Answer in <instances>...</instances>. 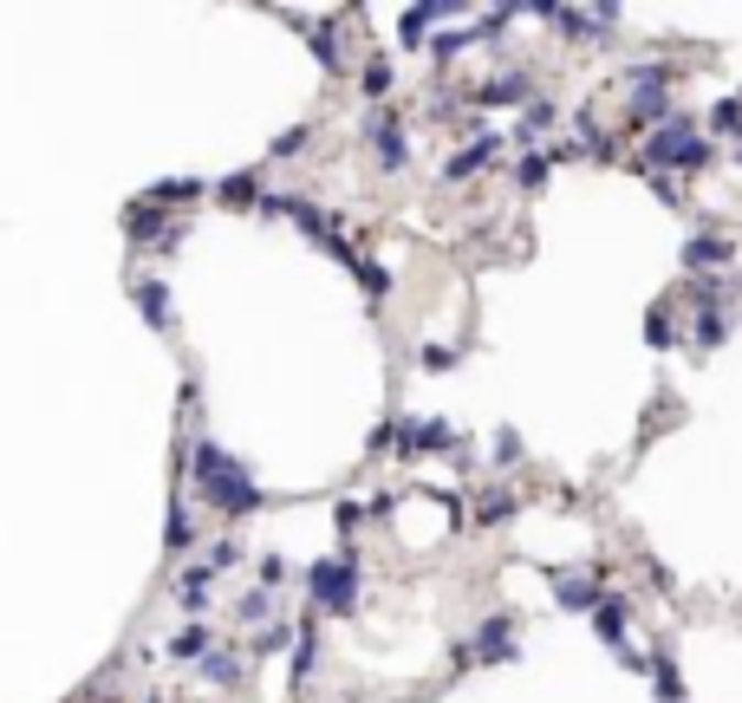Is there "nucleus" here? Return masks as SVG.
Wrapping results in <instances>:
<instances>
[{"label": "nucleus", "mask_w": 742, "mask_h": 703, "mask_svg": "<svg viewBox=\"0 0 742 703\" xmlns=\"http://www.w3.org/2000/svg\"><path fill=\"white\" fill-rule=\"evenodd\" d=\"M306 46H313V60L326 72H346V53H339V33H332V20H319L313 33H306Z\"/></svg>", "instance_id": "obj_21"}, {"label": "nucleus", "mask_w": 742, "mask_h": 703, "mask_svg": "<svg viewBox=\"0 0 742 703\" xmlns=\"http://www.w3.org/2000/svg\"><path fill=\"white\" fill-rule=\"evenodd\" d=\"M216 196H222V209H261V196H268V190H261V170H234V176H222Z\"/></svg>", "instance_id": "obj_12"}, {"label": "nucleus", "mask_w": 742, "mask_h": 703, "mask_svg": "<svg viewBox=\"0 0 742 703\" xmlns=\"http://www.w3.org/2000/svg\"><path fill=\"white\" fill-rule=\"evenodd\" d=\"M359 580H365V566L352 554H326V561L306 566V599L346 619V613H359Z\"/></svg>", "instance_id": "obj_3"}, {"label": "nucleus", "mask_w": 742, "mask_h": 703, "mask_svg": "<svg viewBox=\"0 0 742 703\" xmlns=\"http://www.w3.org/2000/svg\"><path fill=\"white\" fill-rule=\"evenodd\" d=\"M359 521H365V508L359 501H339V534H359Z\"/></svg>", "instance_id": "obj_41"}, {"label": "nucleus", "mask_w": 742, "mask_h": 703, "mask_svg": "<svg viewBox=\"0 0 742 703\" xmlns=\"http://www.w3.org/2000/svg\"><path fill=\"white\" fill-rule=\"evenodd\" d=\"M189 483H196V495L222 515V521H248L268 495H261V483L248 476V463H234L222 443H209V436H196L189 443Z\"/></svg>", "instance_id": "obj_1"}, {"label": "nucleus", "mask_w": 742, "mask_h": 703, "mask_svg": "<svg viewBox=\"0 0 742 703\" xmlns=\"http://www.w3.org/2000/svg\"><path fill=\"white\" fill-rule=\"evenodd\" d=\"M652 691H658V703H684V678L665 651H652Z\"/></svg>", "instance_id": "obj_25"}, {"label": "nucleus", "mask_w": 742, "mask_h": 703, "mask_svg": "<svg viewBox=\"0 0 742 703\" xmlns=\"http://www.w3.org/2000/svg\"><path fill=\"white\" fill-rule=\"evenodd\" d=\"M677 261H684V274H703V281H710V274H730V268H736V241L703 228V235H690V241L677 248Z\"/></svg>", "instance_id": "obj_5"}, {"label": "nucleus", "mask_w": 742, "mask_h": 703, "mask_svg": "<svg viewBox=\"0 0 742 703\" xmlns=\"http://www.w3.org/2000/svg\"><path fill=\"white\" fill-rule=\"evenodd\" d=\"M625 118H632L639 131H665V125H677L684 111H677L670 91H632V98H625Z\"/></svg>", "instance_id": "obj_10"}, {"label": "nucleus", "mask_w": 742, "mask_h": 703, "mask_svg": "<svg viewBox=\"0 0 742 703\" xmlns=\"http://www.w3.org/2000/svg\"><path fill=\"white\" fill-rule=\"evenodd\" d=\"M554 118H560V111H554V98H534V105H527V111H521V150H534V138H541V131H547V125H554Z\"/></svg>", "instance_id": "obj_24"}, {"label": "nucleus", "mask_w": 742, "mask_h": 703, "mask_svg": "<svg viewBox=\"0 0 742 703\" xmlns=\"http://www.w3.org/2000/svg\"><path fill=\"white\" fill-rule=\"evenodd\" d=\"M424 450H456V430L449 423H417V418H404L397 423V463H417Z\"/></svg>", "instance_id": "obj_7"}, {"label": "nucleus", "mask_w": 742, "mask_h": 703, "mask_svg": "<svg viewBox=\"0 0 742 703\" xmlns=\"http://www.w3.org/2000/svg\"><path fill=\"white\" fill-rule=\"evenodd\" d=\"M547 170H554V156H547V150H521L515 183H521V190H541V183H547Z\"/></svg>", "instance_id": "obj_27"}, {"label": "nucleus", "mask_w": 742, "mask_h": 703, "mask_svg": "<svg viewBox=\"0 0 742 703\" xmlns=\"http://www.w3.org/2000/svg\"><path fill=\"white\" fill-rule=\"evenodd\" d=\"M710 131L717 138H742V98H717L710 105Z\"/></svg>", "instance_id": "obj_29"}, {"label": "nucleus", "mask_w": 742, "mask_h": 703, "mask_svg": "<svg viewBox=\"0 0 742 703\" xmlns=\"http://www.w3.org/2000/svg\"><path fill=\"white\" fill-rule=\"evenodd\" d=\"M593 632L619 651V645H625V632H632V606H625V599H605V606L593 613Z\"/></svg>", "instance_id": "obj_16"}, {"label": "nucleus", "mask_w": 742, "mask_h": 703, "mask_svg": "<svg viewBox=\"0 0 742 703\" xmlns=\"http://www.w3.org/2000/svg\"><path fill=\"white\" fill-rule=\"evenodd\" d=\"M209 651H216V645H209V619H189L183 632L170 638V658H196V664H203Z\"/></svg>", "instance_id": "obj_20"}, {"label": "nucleus", "mask_w": 742, "mask_h": 703, "mask_svg": "<svg viewBox=\"0 0 742 703\" xmlns=\"http://www.w3.org/2000/svg\"><path fill=\"white\" fill-rule=\"evenodd\" d=\"M365 143H371V156H378L384 176H397V170L411 163V143H404V125H397L391 105H371L365 111Z\"/></svg>", "instance_id": "obj_4"}, {"label": "nucleus", "mask_w": 742, "mask_h": 703, "mask_svg": "<svg viewBox=\"0 0 742 703\" xmlns=\"http://www.w3.org/2000/svg\"><path fill=\"white\" fill-rule=\"evenodd\" d=\"M495 150H502V138H495V131L469 138V143H462V150H456V156L444 163V176H449V183H469V176H482V170L495 163Z\"/></svg>", "instance_id": "obj_11"}, {"label": "nucleus", "mask_w": 742, "mask_h": 703, "mask_svg": "<svg viewBox=\"0 0 742 703\" xmlns=\"http://www.w3.org/2000/svg\"><path fill=\"white\" fill-rule=\"evenodd\" d=\"M534 105V78L527 72H502V78H482L476 91H469V105H482V111H495V105Z\"/></svg>", "instance_id": "obj_9"}, {"label": "nucleus", "mask_w": 742, "mask_h": 703, "mask_svg": "<svg viewBox=\"0 0 742 703\" xmlns=\"http://www.w3.org/2000/svg\"><path fill=\"white\" fill-rule=\"evenodd\" d=\"M183 196H203V183H196V176H176V183H156V190H144V203H163V209H176Z\"/></svg>", "instance_id": "obj_30"}, {"label": "nucleus", "mask_w": 742, "mask_h": 703, "mask_svg": "<svg viewBox=\"0 0 742 703\" xmlns=\"http://www.w3.org/2000/svg\"><path fill=\"white\" fill-rule=\"evenodd\" d=\"M261 586H268V593H274V586H281V580H287V561H281V554H261Z\"/></svg>", "instance_id": "obj_39"}, {"label": "nucleus", "mask_w": 742, "mask_h": 703, "mask_svg": "<svg viewBox=\"0 0 742 703\" xmlns=\"http://www.w3.org/2000/svg\"><path fill=\"white\" fill-rule=\"evenodd\" d=\"M352 274L365 281V293H371V300H384V293H391V274H384V268H378L371 255H359V261H352Z\"/></svg>", "instance_id": "obj_31"}, {"label": "nucleus", "mask_w": 742, "mask_h": 703, "mask_svg": "<svg viewBox=\"0 0 742 703\" xmlns=\"http://www.w3.org/2000/svg\"><path fill=\"white\" fill-rule=\"evenodd\" d=\"M359 85H365L371 98H384V91H391V66H384V60H371V66L359 72Z\"/></svg>", "instance_id": "obj_37"}, {"label": "nucleus", "mask_w": 742, "mask_h": 703, "mask_svg": "<svg viewBox=\"0 0 742 703\" xmlns=\"http://www.w3.org/2000/svg\"><path fill=\"white\" fill-rule=\"evenodd\" d=\"M306 138H313V131H306V125H294V131H281V138H274V150H268V156H274V163H294L299 150H306Z\"/></svg>", "instance_id": "obj_33"}, {"label": "nucleus", "mask_w": 742, "mask_h": 703, "mask_svg": "<svg viewBox=\"0 0 742 703\" xmlns=\"http://www.w3.org/2000/svg\"><path fill=\"white\" fill-rule=\"evenodd\" d=\"M189 541H196V515L176 501V508H170V528H163V548H170V554H183Z\"/></svg>", "instance_id": "obj_26"}, {"label": "nucleus", "mask_w": 742, "mask_h": 703, "mask_svg": "<svg viewBox=\"0 0 742 703\" xmlns=\"http://www.w3.org/2000/svg\"><path fill=\"white\" fill-rule=\"evenodd\" d=\"M287 215H294L299 235H313V241H332V235H339V228H332V215L319 209V203H306V196H294V209H287Z\"/></svg>", "instance_id": "obj_19"}, {"label": "nucleus", "mask_w": 742, "mask_h": 703, "mask_svg": "<svg viewBox=\"0 0 742 703\" xmlns=\"http://www.w3.org/2000/svg\"><path fill=\"white\" fill-rule=\"evenodd\" d=\"M234 561H241V548H234V541H216V548H209V561H203V566H209V573H228Z\"/></svg>", "instance_id": "obj_38"}, {"label": "nucleus", "mask_w": 742, "mask_h": 703, "mask_svg": "<svg viewBox=\"0 0 742 703\" xmlns=\"http://www.w3.org/2000/svg\"><path fill=\"white\" fill-rule=\"evenodd\" d=\"M476 46H482V26H449V33L430 40V60H437V66H456V60L476 53Z\"/></svg>", "instance_id": "obj_14"}, {"label": "nucleus", "mask_w": 742, "mask_h": 703, "mask_svg": "<svg viewBox=\"0 0 742 703\" xmlns=\"http://www.w3.org/2000/svg\"><path fill=\"white\" fill-rule=\"evenodd\" d=\"M547 156H554V163H580V156H587V143H580V138H560V143H547Z\"/></svg>", "instance_id": "obj_40"}, {"label": "nucleus", "mask_w": 742, "mask_h": 703, "mask_svg": "<svg viewBox=\"0 0 742 703\" xmlns=\"http://www.w3.org/2000/svg\"><path fill=\"white\" fill-rule=\"evenodd\" d=\"M196 678L216 684V691H234V684H241V658H234V651H209V658L196 664Z\"/></svg>", "instance_id": "obj_17"}, {"label": "nucleus", "mask_w": 742, "mask_h": 703, "mask_svg": "<svg viewBox=\"0 0 742 703\" xmlns=\"http://www.w3.org/2000/svg\"><path fill=\"white\" fill-rule=\"evenodd\" d=\"M509 521H515V495L509 489H495V495L476 501V528H509Z\"/></svg>", "instance_id": "obj_23"}, {"label": "nucleus", "mask_w": 742, "mask_h": 703, "mask_svg": "<svg viewBox=\"0 0 742 703\" xmlns=\"http://www.w3.org/2000/svg\"><path fill=\"white\" fill-rule=\"evenodd\" d=\"M670 339H677V333H670V313H665V306H652V313H645V346L665 352Z\"/></svg>", "instance_id": "obj_34"}, {"label": "nucleus", "mask_w": 742, "mask_h": 703, "mask_svg": "<svg viewBox=\"0 0 742 703\" xmlns=\"http://www.w3.org/2000/svg\"><path fill=\"white\" fill-rule=\"evenodd\" d=\"M294 626H299V645H294V671H287V678H294V691H306V678H313V664H319V626H313V613L294 619Z\"/></svg>", "instance_id": "obj_15"}, {"label": "nucleus", "mask_w": 742, "mask_h": 703, "mask_svg": "<svg viewBox=\"0 0 742 703\" xmlns=\"http://www.w3.org/2000/svg\"><path fill=\"white\" fill-rule=\"evenodd\" d=\"M599 580H605V566H593V573L547 566V586H554V606H560V613H599V606H605V599H599Z\"/></svg>", "instance_id": "obj_6"}, {"label": "nucleus", "mask_w": 742, "mask_h": 703, "mask_svg": "<svg viewBox=\"0 0 742 703\" xmlns=\"http://www.w3.org/2000/svg\"><path fill=\"white\" fill-rule=\"evenodd\" d=\"M294 645H299V626H281V619L268 632H254V651H294Z\"/></svg>", "instance_id": "obj_32"}, {"label": "nucleus", "mask_w": 742, "mask_h": 703, "mask_svg": "<svg viewBox=\"0 0 742 703\" xmlns=\"http://www.w3.org/2000/svg\"><path fill=\"white\" fill-rule=\"evenodd\" d=\"M723 300H697V352H717L723 346Z\"/></svg>", "instance_id": "obj_18"}, {"label": "nucleus", "mask_w": 742, "mask_h": 703, "mask_svg": "<svg viewBox=\"0 0 742 703\" xmlns=\"http://www.w3.org/2000/svg\"><path fill=\"white\" fill-rule=\"evenodd\" d=\"M736 163H742V150H736Z\"/></svg>", "instance_id": "obj_43"}, {"label": "nucleus", "mask_w": 742, "mask_h": 703, "mask_svg": "<svg viewBox=\"0 0 742 703\" xmlns=\"http://www.w3.org/2000/svg\"><path fill=\"white\" fill-rule=\"evenodd\" d=\"M710 156H717L710 138H697V125H690V118H677V125H665V131H652V138H645L639 170H645V176H670V170H703Z\"/></svg>", "instance_id": "obj_2"}, {"label": "nucleus", "mask_w": 742, "mask_h": 703, "mask_svg": "<svg viewBox=\"0 0 742 703\" xmlns=\"http://www.w3.org/2000/svg\"><path fill=\"white\" fill-rule=\"evenodd\" d=\"M209 580H216L209 566H189V573H183V586H176V593H183V606H189V613H203V606H209Z\"/></svg>", "instance_id": "obj_28"}, {"label": "nucleus", "mask_w": 742, "mask_h": 703, "mask_svg": "<svg viewBox=\"0 0 742 703\" xmlns=\"http://www.w3.org/2000/svg\"><path fill=\"white\" fill-rule=\"evenodd\" d=\"M234 619H241L248 632H268L261 619H274V593H268V586H254V593H241V606H234Z\"/></svg>", "instance_id": "obj_22"}, {"label": "nucleus", "mask_w": 742, "mask_h": 703, "mask_svg": "<svg viewBox=\"0 0 742 703\" xmlns=\"http://www.w3.org/2000/svg\"><path fill=\"white\" fill-rule=\"evenodd\" d=\"M150 703H163V697H150Z\"/></svg>", "instance_id": "obj_42"}, {"label": "nucleus", "mask_w": 742, "mask_h": 703, "mask_svg": "<svg viewBox=\"0 0 742 703\" xmlns=\"http://www.w3.org/2000/svg\"><path fill=\"white\" fill-rule=\"evenodd\" d=\"M521 463V436L515 430H495V469H515Z\"/></svg>", "instance_id": "obj_36"}, {"label": "nucleus", "mask_w": 742, "mask_h": 703, "mask_svg": "<svg viewBox=\"0 0 742 703\" xmlns=\"http://www.w3.org/2000/svg\"><path fill=\"white\" fill-rule=\"evenodd\" d=\"M131 293H138L144 326H156V333H170V326H176V320H170V286H163V281H138Z\"/></svg>", "instance_id": "obj_13"}, {"label": "nucleus", "mask_w": 742, "mask_h": 703, "mask_svg": "<svg viewBox=\"0 0 742 703\" xmlns=\"http://www.w3.org/2000/svg\"><path fill=\"white\" fill-rule=\"evenodd\" d=\"M515 613H489V619H482V626H476V638H469V651H462V664H469V658H489V664H502V658H509V638H515Z\"/></svg>", "instance_id": "obj_8"}, {"label": "nucleus", "mask_w": 742, "mask_h": 703, "mask_svg": "<svg viewBox=\"0 0 742 703\" xmlns=\"http://www.w3.org/2000/svg\"><path fill=\"white\" fill-rule=\"evenodd\" d=\"M417 365H424L430 378H444V371H456V352H449V346H424V352H417Z\"/></svg>", "instance_id": "obj_35"}]
</instances>
